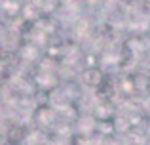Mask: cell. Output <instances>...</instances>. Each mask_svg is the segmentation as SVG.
Listing matches in <instances>:
<instances>
[{
  "mask_svg": "<svg viewBox=\"0 0 150 145\" xmlns=\"http://www.w3.org/2000/svg\"><path fill=\"white\" fill-rule=\"evenodd\" d=\"M91 143V139H89V136L86 134H74L72 138H70V145H89Z\"/></svg>",
  "mask_w": 150,
  "mask_h": 145,
  "instance_id": "obj_6",
  "label": "cell"
},
{
  "mask_svg": "<svg viewBox=\"0 0 150 145\" xmlns=\"http://www.w3.org/2000/svg\"><path fill=\"white\" fill-rule=\"evenodd\" d=\"M82 82H84V86H88V88H93L97 90L99 86L103 84V80H105V71H103L101 65H97V67H84V71H82Z\"/></svg>",
  "mask_w": 150,
  "mask_h": 145,
  "instance_id": "obj_2",
  "label": "cell"
},
{
  "mask_svg": "<svg viewBox=\"0 0 150 145\" xmlns=\"http://www.w3.org/2000/svg\"><path fill=\"white\" fill-rule=\"evenodd\" d=\"M30 134V126L25 122H21V120H13V122H10L6 126V132H4V141L8 145H23L27 141V138H29Z\"/></svg>",
  "mask_w": 150,
  "mask_h": 145,
  "instance_id": "obj_1",
  "label": "cell"
},
{
  "mask_svg": "<svg viewBox=\"0 0 150 145\" xmlns=\"http://www.w3.org/2000/svg\"><path fill=\"white\" fill-rule=\"evenodd\" d=\"M2 52H4V48H2V44H0V56H2Z\"/></svg>",
  "mask_w": 150,
  "mask_h": 145,
  "instance_id": "obj_9",
  "label": "cell"
},
{
  "mask_svg": "<svg viewBox=\"0 0 150 145\" xmlns=\"http://www.w3.org/2000/svg\"><path fill=\"white\" fill-rule=\"evenodd\" d=\"M114 130H116V134H122V136H127L131 132V126H129L125 115H116V119H114Z\"/></svg>",
  "mask_w": 150,
  "mask_h": 145,
  "instance_id": "obj_5",
  "label": "cell"
},
{
  "mask_svg": "<svg viewBox=\"0 0 150 145\" xmlns=\"http://www.w3.org/2000/svg\"><path fill=\"white\" fill-rule=\"evenodd\" d=\"M4 88H6V80H4V78L2 76H0V92H2V90Z\"/></svg>",
  "mask_w": 150,
  "mask_h": 145,
  "instance_id": "obj_8",
  "label": "cell"
},
{
  "mask_svg": "<svg viewBox=\"0 0 150 145\" xmlns=\"http://www.w3.org/2000/svg\"><path fill=\"white\" fill-rule=\"evenodd\" d=\"M133 80V88H135V94H141V96H146L150 94V78L143 73H133L129 74Z\"/></svg>",
  "mask_w": 150,
  "mask_h": 145,
  "instance_id": "obj_4",
  "label": "cell"
},
{
  "mask_svg": "<svg viewBox=\"0 0 150 145\" xmlns=\"http://www.w3.org/2000/svg\"><path fill=\"white\" fill-rule=\"evenodd\" d=\"M143 111L146 113V116L150 115V94L144 96V101H143Z\"/></svg>",
  "mask_w": 150,
  "mask_h": 145,
  "instance_id": "obj_7",
  "label": "cell"
},
{
  "mask_svg": "<svg viewBox=\"0 0 150 145\" xmlns=\"http://www.w3.org/2000/svg\"><path fill=\"white\" fill-rule=\"evenodd\" d=\"M125 119H127L131 130H139V128H143L144 124H146L148 116L143 109H129V111L125 113Z\"/></svg>",
  "mask_w": 150,
  "mask_h": 145,
  "instance_id": "obj_3",
  "label": "cell"
}]
</instances>
